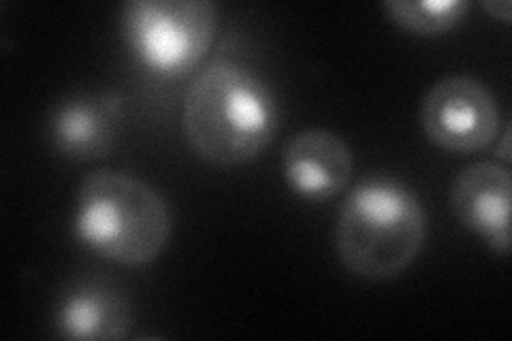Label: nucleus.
Instances as JSON below:
<instances>
[{
    "label": "nucleus",
    "instance_id": "nucleus-12",
    "mask_svg": "<svg viewBox=\"0 0 512 341\" xmlns=\"http://www.w3.org/2000/svg\"><path fill=\"white\" fill-rule=\"evenodd\" d=\"M508 141H510V128L506 126V131H504V135H502V148L500 150H495V154H500V158L506 162L508 165V160H510V152H508Z\"/></svg>",
    "mask_w": 512,
    "mask_h": 341
},
{
    "label": "nucleus",
    "instance_id": "nucleus-1",
    "mask_svg": "<svg viewBox=\"0 0 512 341\" xmlns=\"http://www.w3.org/2000/svg\"><path fill=\"white\" fill-rule=\"evenodd\" d=\"M278 128V96L250 64L220 56L192 77L182 131L199 158L218 167L248 165L269 148Z\"/></svg>",
    "mask_w": 512,
    "mask_h": 341
},
{
    "label": "nucleus",
    "instance_id": "nucleus-5",
    "mask_svg": "<svg viewBox=\"0 0 512 341\" xmlns=\"http://www.w3.org/2000/svg\"><path fill=\"white\" fill-rule=\"evenodd\" d=\"M421 128L436 148L470 156L498 141L502 111L485 81L448 75L431 86L421 103Z\"/></svg>",
    "mask_w": 512,
    "mask_h": 341
},
{
    "label": "nucleus",
    "instance_id": "nucleus-7",
    "mask_svg": "<svg viewBox=\"0 0 512 341\" xmlns=\"http://www.w3.org/2000/svg\"><path fill=\"white\" fill-rule=\"evenodd\" d=\"M282 177L299 199L331 201L348 188L355 171L350 145L327 128H306L282 150Z\"/></svg>",
    "mask_w": 512,
    "mask_h": 341
},
{
    "label": "nucleus",
    "instance_id": "nucleus-3",
    "mask_svg": "<svg viewBox=\"0 0 512 341\" xmlns=\"http://www.w3.org/2000/svg\"><path fill=\"white\" fill-rule=\"evenodd\" d=\"M73 233L88 250L124 267L163 254L173 235L171 207L154 186L124 171H94L79 184Z\"/></svg>",
    "mask_w": 512,
    "mask_h": 341
},
{
    "label": "nucleus",
    "instance_id": "nucleus-9",
    "mask_svg": "<svg viewBox=\"0 0 512 341\" xmlns=\"http://www.w3.org/2000/svg\"><path fill=\"white\" fill-rule=\"evenodd\" d=\"M133 312L122 288L107 280H84L62 292L54 310V329L64 339H126Z\"/></svg>",
    "mask_w": 512,
    "mask_h": 341
},
{
    "label": "nucleus",
    "instance_id": "nucleus-6",
    "mask_svg": "<svg viewBox=\"0 0 512 341\" xmlns=\"http://www.w3.org/2000/svg\"><path fill=\"white\" fill-rule=\"evenodd\" d=\"M512 175L508 165L483 160L463 169L451 186L457 222L500 256L510 254Z\"/></svg>",
    "mask_w": 512,
    "mask_h": 341
},
{
    "label": "nucleus",
    "instance_id": "nucleus-2",
    "mask_svg": "<svg viewBox=\"0 0 512 341\" xmlns=\"http://www.w3.org/2000/svg\"><path fill=\"white\" fill-rule=\"evenodd\" d=\"M427 211L416 192L387 175L352 188L335 222V250L359 280H395L414 265L427 241Z\"/></svg>",
    "mask_w": 512,
    "mask_h": 341
},
{
    "label": "nucleus",
    "instance_id": "nucleus-10",
    "mask_svg": "<svg viewBox=\"0 0 512 341\" xmlns=\"http://www.w3.org/2000/svg\"><path fill=\"white\" fill-rule=\"evenodd\" d=\"M384 13L399 28L419 37H440L455 30L470 11L468 0H384Z\"/></svg>",
    "mask_w": 512,
    "mask_h": 341
},
{
    "label": "nucleus",
    "instance_id": "nucleus-11",
    "mask_svg": "<svg viewBox=\"0 0 512 341\" xmlns=\"http://www.w3.org/2000/svg\"><path fill=\"white\" fill-rule=\"evenodd\" d=\"M480 5H483V9L489 11L495 20L510 24V11H512L510 0H483Z\"/></svg>",
    "mask_w": 512,
    "mask_h": 341
},
{
    "label": "nucleus",
    "instance_id": "nucleus-8",
    "mask_svg": "<svg viewBox=\"0 0 512 341\" xmlns=\"http://www.w3.org/2000/svg\"><path fill=\"white\" fill-rule=\"evenodd\" d=\"M124 101L118 92L71 94L52 107L47 135L69 160L105 158L120 137Z\"/></svg>",
    "mask_w": 512,
    "mask_h": 341
},
{
    "label": "nucleus",
    "instance_id": "nucleus-4",
    "mask_svg": "<svg viewBox=\"0 0 512 341\" xmlns=\"http://www.w3.org/2000/svg\"><path fill=\"white\" fill-rule=\"evenodd\" d=\"M124 39L143 69L180 79L195 73L218 32L212 0H133L122 9Z\"/></svg>",
    "mask_w": 512,
    "mask_h": 341
}]
</instances>
